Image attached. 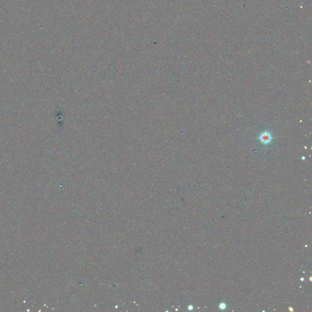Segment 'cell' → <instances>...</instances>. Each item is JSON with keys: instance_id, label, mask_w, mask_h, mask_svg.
Here are the masks:
<instances>
[{"instance_id": "obj_1", "label": "cell", "mask_w": 312, "mask_h": 312, "mask_svg": "<svg viewBox=\"0 0 312 312\" xmlns=\"http://www.w3.org/2000/svg\"><path fill=\"white\" fill-rule=\"evenodd\" d=\"M258 140L260 141V142L265 145H267L269 144L273 140V137H272L270 132L268 131H265L263 133H262L259 137H258Z\"/></svg>"}, {"instance_id": "obj_2", "label": "cell", "mask_w": 312, "mask_h": 312, "mask_svg": "<svg viewBox=\"0 0 312 312\" xmlns=\"http://www.w3.org/2000/svg\"><path fill=\"white\" fill-rule=\"evenodd\" d=\"M225 307H226V305H225V304L224 303H221L220 305H219V308H220L221 310H224Z\"/></svg>"}, {"instance_id": "obj_3", "label": "cell", "mask_w": 312, "mask_h": 312, "mask_svg": "<svg viewBox=\"0 0 312 312\" xmlns=\"http://www.w3.org/2000/svg\"><path fill=\"white\" fill-rule=\"evenodd\" d=\"M189 307H190L189 309H190V310H191L192 309H193V307H192V306H189Z\"/></svg>"}, {"instance_id": "obj_4", "label": "cell", "mask_w": 312, "mask_h": 312, "mask_svg": "<svg viewBox=\"0 0 312 312\" xmlns=\"http://www.w3.org/2000/svg\"><path fill=\"white\" fill-rule=\"evenodd\" d=\"M290 310L291 311H293V309H291V308H290Z\"/></svg>"}]
</instances>
